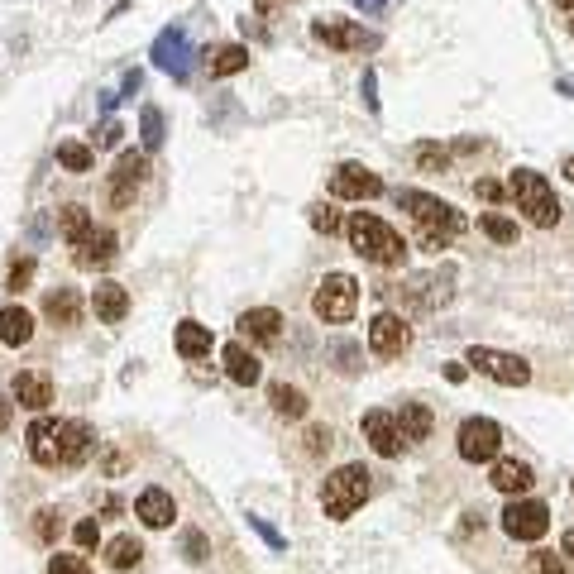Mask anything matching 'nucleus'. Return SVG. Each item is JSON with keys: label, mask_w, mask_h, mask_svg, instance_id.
Instances as JSON below:
<instances>
[{"label": "nucleus", "mask_w": 574, "mask_h": 574, "mask_svg": "<svg viewBox=\"0 0 574 574\" xmlns=\"http://www.w3.org/2000/svg\"><path fill=\"white\" fill-rule=\"evenodd\" d=\"M29 460L44 464V469H72V464H87L91 450H96V436H91L87 421H63V417H39L29 431Z\"/></svg>", "instance_id": "nucleus-1"}, {"label": "nucleus", "mask_w": 574, "mask_h": 574, "mask_svg": "<svg viewBox=\"0 0 574 574\" xmlns=\"http://www.w3.org/2000/svg\"><path fill=\"white\" fill-rule=\"evenodd\" d=\"M398 206L402 211H412V221H417V240H421V249H431V254L450 249V240L464 230V216L441 197H426V192H398Z\"/></svg>", "instance_id": "nucleus-2"}, {"label": "nucleus", "mask_w": 574, "mask_h": 574, "mask_svg": "<svg viewBox=\"0 0 574 574\" xmlns=\"http://www.w3.org/2000/svg\"><path fill=\"white\" fill-rule=\"evenodd\" d=\"M374 493V474L364 464H340L335 474H326V488H321V508L331 522H350L354 512L369 503Z\"/></svg>", "instance_id": "nucleus-3"}, {"label": "nucleus", "mask_w": 574, "mask_h": 574, "mask_svg": "<svg viewBox=\"0 0 574 574\" xmlns=\"http://www.w3.org/2000/svg\"><path fill=\"white\" fill-rule=\"evenodd\" d=\"M345 230H350L354 254L369 259V264H378V268L402 264V254H407V244H402L398 230H393L388 221H378V216H369V211H354Z\"/></svg>", "instance_id": "nucleus-4"}, {"label": "nucleus", "mask_w": 574, "mask_h": 574, "mask_svg": "<svg viewBox=\"0 0 574 574\" xmlns=\"http://www.w3.org/2000/svg\"><path fill=\"white\" fill-rule=\"evenodd\" d=\"M508 197L517 201V211L527 216L536 230H551V225H560V201H555L551 182L541 173H531V168H517L508 182Z\"/></svg>", "instance_id": "nucleus-5"}, {"label": "nucleus", "mask_w": 574, "mask_h": 574, "mask_svg": "<svg viewBox=\"0 0 574 574\" xmlns=\"http://www.w3.org/2000/svg\"><path fill=\"white\" fill-rule=\"evenodd\" d=\"M354 307H359V283H354L350 273H331L326 283L316 287V297H311V311H316L326 326H340V321H350Z\"/></svg>", "instance_id": "nucleus-6"}, {"label": "nucleus", "mask_w": 574, "mask_h": 574, "mask_svg": "<svg viewBox=\"0 0 574 574\" xmlns=\"http://www.w3.org/2000/svg\"><path fill=\"white\" fill-rule=\"evenodd\" d=\"M474 374L493 378V383H503V388H522L531 378V364L522 359V354H508V350H488V345H474L469 350V359H464Z\"/></svg>", "instance_id": "nucleus-7"}, {"label": "nucleus", "mask_w": 574, "mask_h": 574, "mask_svg": "<svg viewBox=\"0 0 574 574\" xmlns=\"http://www.w3.org/2000/svg\"><path fill=\"white\" fill-rule=\"evenodd\" d=\"M498 450H503V426H498V421L469 417L460 426V460L488 464V460H498Z\"/></svg>", "instance_id": "nucleus-8"}, {"label": "nucleus", "mask_w": 574, "mask_h": 574, "mask_svg": "<svg viewBox=\"0 0 574 574\" xmlns=\"http://www.w3.org/2000/svg\"><path fill=\"white\" fill-rule=\"evenodd\" d=\"M154 63L163 67L173 82H187V72H192V34H187L182 24H168L154 39Z\"/></svg>", "instance_id": "nucleus-9"}, {"label": "nucleus", "mask_w": 574, "mask_h": 574, "mask_svg": "<svg viewBox=\"0 0 574 574\" xmlns=\"http://www.w3.org/2000/svg\"><path fill=\"white\" fill-rule=\"evenodd\" d=\"M144 177H149V154H144V149H125V154L115 158L111 182H106V187H111V206L125 211L134 201V192L144 187Z\"/></svg>", "instance_id": "nucleus-10"}, {"label": "nucleus", "mask_w": 574, "mask_h": 574, "mask_svg": "<svg viewBox=\"0 0 574 574\" xmlns=\"http://www.w3.org/2000/svg\"><path fill=\"white\" fill-rule=\"evenodd\" d=\"M503 531H508L512 541H541V536L551 531V508L536 503V498L508 503V512H503Z\"/></svg>", "instance_id": "nucleus-11"}, {"label": "nucleus", "mask_w": 574, "mask_h": 574, "mask_svg": "<svg viewBox=\"0 0 574 574\" xmlns=\"http://www.w3.org/2000/svg\"><path fill=\"white\" fill-rule=\"evenodd\" d=\"M311 34H316L321 44L340 48V53H364V48L378 44V39L369 34V29H364V24L345 20V15H326V20H316V24H311Z\"/></svg>", "instance_id": "nucleus-12"}, {"label": "nucleus", "mask_w": 574, "mask_h": 574, "mask_svg": "<svg viewBox=\"0 0 574 574\" xmlns=\"http://www.w3.org/2000/svg\"><path fill=\"white\" fill-rule=\"evenodd\" d=\"M378 192H383V177L364 163H340L331 173V197L340 201H374Z\"/></svg>", "instance_id": "nucleus-13"}, {"label": "nucleus", "mask_w": 574, "mask_h": 574, "mask_svg": "<svg viewBox=\"0 0 574 574\" xmlns=\"http://www.w3.org/2000/svg\"><path fill=\"white\" fill-rule=\"evenodd\" d=\"M407 340H412V331H407V321H402L398 311H378L374 321H369V350L378 359H398L407 350Z\"/></svg>", "instance_id": "nucleus-14"}, {"label": "nucleus", "mask_w": 574, "mask_h": 574, "mask_svg": "<svg viewBox=\"0 0 574 574\" xmlns=\"http://www.w3.org/2000/svg\"><path fill=\"white\" fill-rule=\"evenodd\" d=\"M364 441L374 445V455H383V460H398L402 450V436H398V421H393V412H369L364 417Z\"/></svg>", "instance_id": "nucleus-15"}, {"label": "nucleus", "mask_w": 574, "mask_h": 574, "mask_svg": "<svg viewBox=\"0 0 574 574\" xmlns=\"http://www.w3.org/2000/svg\"><path fill=\"white\" fill-rule=\"evenodd\" d=\"M91 311H96L101 326H120L130 316V292L106 278V283H96V292H91Z\"/></svg>", "instance_id": "nucleus-16"}, {"label": "nucleus", "mask_w": 574, "mask_h": 574, "mask_svg": "<svg viewBox=\"0 0 574 574\" xmlns=\"http://www.w3.org/2000/svg\"><path fill=\"white\" fill-rule=\"evenodd\" d=\"M134 517L144 522V527H173V517H177V503H173V493H163V488H144L139 493V503H134Z\"/></svg>", "instance_id": "nucleus-17"}, {"label": "nucleus", "mask_w": 574, "mask_h": 574, "mask_svg": "<svg viewBox=\"0 0 574 574\" xmlns=\"http://www.w3.org/2000/svg\"><path fill=\"white\" fill-rule=\"evenodd\" d=\"M15 402L29 407V412H48V402H53V378L44 369H24L15 374Z\"/></svg>", "instance_id": "nucleus-18"}, {"label": "nucleus", "mask_w": 574, "mask_h": 574, "mask_svg": "<svg viewBox=\"0 0 574 574\" xmlns=\"http://www.w3.org/2000/svg\"><path fill=\"white\" fill-rule=\"evenodd\" d=\"M221 359H225V374L235 378L240 388H254V383L264 378V364H259V354L249 350L244 340H235V345H225Z\"/></svg>", "instance_id": "nucleus-19"}, {"label": "nucleus", "mask_w": 574, "mask_h": 574, "mask_svg": "<svg viewBox=\"0 0 574 574\" xmlns=\"http://www.w3.org/2000/svg\"><path fill=\"white\" fill-rule=\"evenodd\" d=\"M240 335L244 340H254V345H278V335H283V316L273 307H254L240 316Z\"/></svg>", "instance_id": "nucleus-20"}, {"label": "nucleus", "mask_w": 574, "mask_h": 574, "mask_svg": "<svg viewBox=\"0 0 574 574\" xmlns=\"http://www.w3.org/2000/svg\"><path fill=\"white\" fill-rule=\"evenodd\" d=\"M115 230H91L87 240L82 244H72V249H77V254H72V264L77 268H106L115 259Z\"/></svg>", "instance_id": "nucleus-21"}, {"label": "nucleus", "mask_w": 574, "mask_h": 574, "mask_svg": "<svg viewBox=\"0 0 574 574\" xmlns=\"http://www.w3.org/2000/svg\"><path fill=\"white\" fill-rule=\"evenodd\" d=\"M44 316L53 321V326H77L82 321V297H77V287H53L44 297Z\"/></svg>", "instance_id": "nucleus-22"}, {"label": "nucleus", "mask_w": 574, "mask_h": 574, "mask_svg": "<svg viewBox=\"0 0 574 574\" xmlns=\"http://www.w3.org/2000/svg\"><path fill=\"white\" fill-rule=\"evenodd\" d=\"M488 484L498 488V493H527L531 484H536V474H531V464H522V460H498L493 464V474H488Z\"/></svg>", "instance_id": "nucleus-23"}, {"label": "nucleus", "mask_w": 574, "mask_h": 574, "mask_svg": "<svg viewBox=\"0 0 574 574\" xmlns=\"http://www.w3.org/2000/svg\"><path fill=\"white\" fill-rule=\"evenodd\" d=\"M393 421H398L402 445H421L426 436H431V412H426L421 402H402L398 412H393Z\"/></svg>", "instance_id": "nucleus-24"}, {"label": "nucleus", "mask_w": 574, "mask_h": 574, "mask_svg": "<svg viewBox=\"0 0 574 574\" xmlns=\"http://www.w3.org/2000/svg\"><path fill=\"white\" fill-rule=\"evenodd\" d=\"M29 340H34V316L24 307H0V345L20 350Z\"/></svg>", "instance_id": "nucleus-25"}, {"label": "nucleus", "mask_w": 574, "mask_h": 574, "mask_svg": "<svg viewBox=\"0 0 574 574\" xmlns=\"http://www.w3.org/2000/svg\"><path fill=\"white\" fill-rule=\"evenodd\" d=\"M244 67H249V48L244 44H221L206 53V72H211V77H235Z\"/></svg>", "instance_id": "nucleus-26"}, {"label": "nucleus", "mask_w": 574, "mask_h": 574, "mask_svg": "<svg viewBox=\"0 0 574 574\" xmlns=\"http://www.w3.org/2000/svg\"><path fill=\"white\" fill-rule=\"evenodd\" d=\"M211 326H201V321H182L177 326V354L182 359H201V354H211Z\"/></svg>", "instance_id": "nucleus-27"}, {"label": "nucleus", "mask_w": 574, "mask_h": 574, "mask_svg": "<svg viewBox=\"0 0 574 574\" xmlns=\"http://www.w3.org/2000/svg\"><path fill=\"white\" fill-rule=\"evenodd\" d=\"M268 402H273V412H278V417H307V393H302V388H292V383H273V388H268Z\"/></svg>", "instance_id": "nucleus-28"}, {"label": "nucleus", "mask_w": 574, "mask_h": 574, "mask_svg": "<svg viewBox=\"0 0 574 574\" xmlns=\"http://www.w3.org/2000/svg\"><path fill=\"white\" fill-rule=\"evenodd\" d=\"M91 230H96V225H91L87 206H63V211H58V235H63L67 244H82Z\"/></svg>", "instance_id": "nucleus-29"}, {"label": "nucleus", "mask_w": 574, "mask_h": 574, "mask_svg": "<svg viewBox=\"0 0 574 574\" xmlns=\"http://www.w3.org/2000/svg\"><path fill=\"white\" fill-rule=\"evenodd\" d=\"M106 565H111V570H139V565H144V546H139V541H134V536H115L111 546H106Z\"/></svg>", "instance_id": "nucleus-30"}, {"label": "nucleus", "mask_w": 574, "mask_h": 574, "mask_svg": "<svg viewBox=\"0 0 574 574\" xmlns=\"http://www.w3.org/2000/svg\"><path fill=\"white\" fill-rule=\"evenodd\" d=\"M139 139H144V154L163 149V111H158V106H144V111H139Z\"/></svg>", "instance_id": "nucleus-31"}, {"label": "nucleus", "mask_w": 574, "mask_h": 574, "mask_svg": "<svg viewBox=\"0 0 574 574\" xmlns=\"http://www.w3.org/2000/svg\"><path fill=\"white\" fill-rule=\"evenodd\" d=\"M58 163H63L67 173H91V163H96V154H91L87 144L67 139V144H58Z\"/></svg>", "instance_id": "nucleus-32"}, {"label": "nucleus", "mask_w": 574, "mask_h": 574, "mask_svg": "<svg viewBox=\"0 0 574 574\" xmlns=\"http://www.w3.org/2000/svg\"><path fill=\"white\" fill-rule=\"evenodd\" d=\"M479 230H484L488 240H498V244H512V240H517V221L498 216V211H484V216H479Z\"/></svg>", "instance_id": "nucleus-33"}, {"label": "nucleus", "mask_w": 574, "mask_h": 574, "mask_svg": "<svg viewBox=\"0 0 574 574\" xmlns=\"http://www.w3.org/2000/svg\"><path fill=\"white\" fill-rule=\"evenodd\" d=\"M58 531H63V522H58V512H53V508H44L39 517H34V536H39L44 546H53V541H58Z\"/></svg>", "instance_id": "nucleus-34"}, {"label": "nucleus", "mask_w": 574, "mask_h": 574, "mask_svg": "<svg viewBox=\"0 0 574 574\" xmlns=\"http://www.w3.org/2000/svg\"><path fill=\"white\" fill-rule=\"evenodd\" d=\"M48 574H91V565H87V555H53L48 560Z\"/></svg>", "instance_id": "nucleus-35"}, {"label": "nucleus", "mask_w": 574, "mask_h": 574, "mask_svg": "<svg viewBox=\"0 0 574 574\" xmlns=\"http://www.w3.org/2000/svg\"><path fill=\"white\" fill-rule=\"evenodd\" d=\"M531 574H570V565H565V555L536 551V555H531Z\"/></svg>", "instance_id": "nucleus-36"}, {"label": "nucleus", "mask_w": 574, "mask_h": 574, "mask_svg": "<svg viewBox=\"0 0 574 574\" xmlns=\"http://www.w3.org/2000/svg\"><path fill=\"white\" fill-rule=\"evenodd\" d=\"M72 536H77L82 551H96V546H101V522H96V517H82V522L72 527Z\"/></svg>", "instance_id": "nucleus-37"}, {"label": "nucleus", "mask_w": 574, "mask_h": 574, "mask_svg": "<svg viewBox=\"0 0 574 574\" xmlns=\"http://www.w3.org/2000/svg\"><path fill=\"white\" fill-rule=\"evenodd\" d=\"M311 225H316L321 235H335L345 221H340V211H335V206H311Z\"/></svg>", "instance_id": "nucleus-38"}, {"label": "nucleus", "mask_w": 574, "mask_h": 574, "mask_svg": "<svg viewBox=\"0 0 574 574\" xmlns=\"http://www.w3.org/2000/svg\"><path fill=\"white\" fill-rule=\"evenodd\" d=\"M417 163L426 168V173H441L445 163H450V154H445V149H436V144H421V149H417Z\"/></svg>", "instance_id": "nucleus-39"}, {"label": "nucleus", "mask_w": 574, "mask_h": 574, "mask_svg": "<svg viewBox=\"0 0 574 574\" xmlns=\"http://www.w3.org/2000/svg\"><path fill=\"white\" fill-rule=\"evenodd\" d=\"M331 445H335L331 426H311V431H307V455H326Z\"/></svg>", "instance_id": "nucleus-40"}, {"label": "nucleus", "mask_w": 574, "mask_h": 574, "mask_svg": "<svg viewBox=\"0 0 574 574\" xmlns=\"http://www.w3.org/2000/svg\"><path fill=\"white\" fill-rule=\"evenodd\" d=\"M120 139H125V125H120V120H106V125L96 130V149H115Z\"/></svg>", "instance_id": "nucleus-41"}, {"label": "nucleus", "mask_w": 574, "mask_h": 574, "mask_svg": "<svg viewBox=\"0 0 574 574\" xmlns=\"http://www.w3.org/2000/svg\"><path fill=\"white\" fill-rule=\"evenodd\" d=\"M29 283H34V259H20V264L10 268V292H24Z\"/></svg>", "instance_id": "nucleus-42"}, {"label": "nucleus", "mask_w": 574, "mask_h": 574, "mask_svg": "<svg viewBox=\"0 0 574 574\" xmlns=\"http://www.w3.org/2000/svg\"><path fill=\"white\" fill-rule=\"evenodd\" d=\"M182 551H187V560H206V536H201V531H187Z\"/></svg>", "instance_id": "nucleus-43"}, {"label": "nucleus", "mask_w": 574, "mask_h": 574, "mask_svg": "<svg viewBox=\"0 0 574 574\" xmlns=\"http://www.w3.org/2000/svg\"><path fill=\"white\" fill-rule=\"evenodd\" d=\"M335 359H340V374H354V369H359V350H354V345H335Z\"/></svg>", "instance_id": "nucleus-44"}, {"label": "nucleus", "mask_w": 574, "mask_h": 574, "mask_svg": "<svg viewBox=\"0 0 574 574\" xmlns=\"http://www.w3.org/2000/svg\"><path fill=\"white\" fill-rule=\"evenodd\" d=\"M249 527H254V531H259V536H264V541H268V546H273V551H283V536H278V531H273V527H268V522H264V517H249Z\"/></svg>", "instance_id": "nucleus-45"}, {"label": "nucleus", "mask_w": 574, "mask_h": 574, "mask_svg": "<svg viewBox=\"0 0 574 574\" xmlns=\"http://www.w3.org/2000/svg\"><path fill=\"white\" fill-rule=\"evenodd\" d=\"M474 192H479L484 201H498V197H503V187H498V182H488V177L479 182V187H474Z\"/></svg>", "instance_id": "nucleus-46"}, {"label": "nucleus", "mask_w": 574, "mask_h": 574, "mask_svg": "<svg viewBox=\"0 0 574 574\" xmlns=\"http://www.w3.org/2000/svg\"><path fill=\"white\" fill-rule=\"evenodd\" d=\"M139 87H144V72H125V87H120V91H125V96H134Z\"/></svg>", "instance_id": "nucleus-47"}, {"label": "nucleus", "mask_w": 574, "mask_h": 574, "mask_svg": "<svg viewBox=\"0 0 574 574\" xmlns=\"http://www.w3.org/2000/svg\"><path fill=\"white\" fill-rule=\"evenodd\" d=\"M364 101H369V111H378V96H374V72H364Z\"/></svg>", "instance_id": "nucleus-48"}, {"label": "nucleus", "mask_w": 574, "mask_h": 574, "mask_svg": "<svg viewBox=\"0 0 574 574\" xmlns=\"http://www.w3.org/2000/svg\"><path fill=\"white\" fill-rule=\"evenodd\" d=\"M278 5H283V0H254V15H273Z\"/></svg>", "instance_id": "nucleus-49"}, {"label": "nucleus", "mask_w": 574, "mask_h": 574, "mask_svg": "<svg viewBox=\"0 0 574 574\" xmlns=\"http://www.w3.org/2000/svg\"><path fill=\"white\" fill-rule=\"evenodd\" d=\"M560 555H565V560H574V527L565 531V541H560Z\"/></svg>", "instance_id": "nucleus-50"}, {"label": "nucleus", "mask_w": 574, "mask_h": 574, "mask_svg": "<svg viewBox=\"0 0 574 574\" xmlns=\"http://www.w3.org/2000/svg\"><path fill=\"white\" fill-rule=\"evenodd\" d=\"M354 5H359V10H369V15H378V10H383L388 0H354Z\"/></svg>", "instance_id": "nucleus-51"}, {"label": "nucleus", "mask_w": 574, "mask_h": 574, "mask_svg": "<svg viewBox=\"0 0 574 574\" xmlns=\"http://www.w3.org/2000/svg\"><path fill=\"white\" fill-rule=\"evenodd\" d=\"M10 412H15V402H0V431L10 426Z\"/></svg>", "instance_id": "nucleus-52"}, {"label": "nucleus", "mask_w": 574, "mask_h": 574, "mask_svg": "<svg viewBox=\"0 0 574 574\" xmlns=\"http://www.w3.org/2000/svg\"><path fill=\"white\" fill-rule=\"evenodd\" d=\"M565 177H570V182H574V158H565Z\"/></svg>", "instance_id": "nucleus-53"}, {"label": "nucleus", "mask_w": 574, "mask_h": 574, "mask_svg": "<svg viewBox=\"0 0 574 574\" xmlns=\"http://www.w3.org/2000/svg\"><path fill=\"white\" fill-rule=\"evenodd\" d=\"M555 5H560V10H570V15H574V0H555Z\"/></svg>", "instance_id": "nucleus-54"}, {"label": "nucleus", "mask_w": 574, "mask_h": 574, "mask_svg": "<svg viewBox=\"0 0 574 574\" xmlns=\"http://www.w3.org/2000/svg\"><path fill=\"white\" fill-rule=\"evenodd\" d=\"M570 34H574V20H570Z\"/></svg>", "instance_id": "nucleus-55"}, {"label": "nucleus", "mask_w": 574, "mask_h": 574, "mask_svg": "<svg viewBox=\"0 0 574 574\" xmlns=\"http://www.w3.org/2000/svg\"><path fill=\"white\" fill-rule=\"evenodd\" d=\"M570 488H574V484H570Z\"/></svg>", "instance_id": "nucleus-56"}]
</instances>
